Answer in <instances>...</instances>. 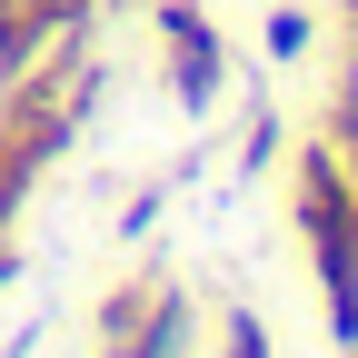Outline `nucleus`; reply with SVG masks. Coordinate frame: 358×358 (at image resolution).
Here are the masks:
<instances>
[{
    "instance_id": "f03ea898",
    "label": "nucleus",
    "mask_w": 358,
    "mask_h": 358,
    "mask_svg": "<svg viewBox=\"0 0 358 358\" xmlns=\"http://www.w3.org/2000/svg\"><path fill=\"white\" fill-rule=\"evenodd\" d=\"M159 40H169V90H179V110H209V100H219V40H209V20H199V10H169Z\"/></svg>"
},
{
    "instance_id": "20e7f679",
    "label": "nucleus",
    "mask_w": 358,
    "mask_h": 358,
    "mask_svg": "<svg viewBox=\"0 0 358 358\" xmlns=\"http://www.w3.org/2000/svg\"><path fill=\"white\" fill-rule=\"evenodd\" d=\"M229 358H268V338H259V319H249V308H229Z\"/></svg>"
},
{
    "instance_id": "7ed1b4c3",
    "label": "nucleus",
    "mask_w": 358,
    "mask_h": 358,
    "mask_svg": "<svg viewBox=\"0 0 358 358\" xmlns=\"http://www.w3.org/2000/svg\"><path fill=\"white\" fill-rule=\"evenodd\" d=\"M268 50L299 60V50H308V10H268Z\"/></svg>"
},
{
    "instance_id": "f257e3e1",
    "label": "nucleus",
    "mask_w": 358,
    "mask_h": 358,
    "mask_svg": "<svg viewBox=\"0 0 358 358\" xmlns=\"http://www.w3.org/2000/svg\"><path fill=\"white\" fill-rule=\"evenodd\" d=\"M179 338H189V308L179 299H159V289L110 299V358H179Z\"/></svg>"
}]
</instances>
